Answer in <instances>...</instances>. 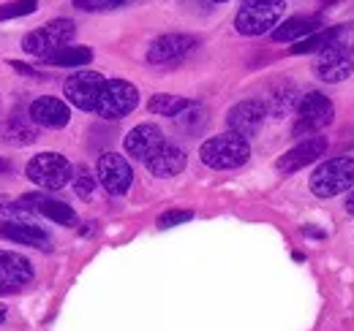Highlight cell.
Segmentation results:
<instances>
[{
    "label": "cell",
    "instance_id": "836d02e7",
    "mask_svg": "<svg viewBox=\"0 0 354 331\" xmlns=\"http://www.w3.org/2000/svg\"><path fill=\"white\" fill-rule=\"evenodd\" d=\"M126 3H129V0H109V6H112V8H118V6H126Z\"/></svg>",
    "mask_w": 354,
    "mask_h": 331
},
{
    "label": "cell",
    "instance_id": "603a6c76",
    "mask_svg": "<svg viewBox=\"0 0 354 331\" xmlns=\"http://www.w3.org/2000/svg\"><path fill=\"white\" fill-rule=\"evenodd\" d=\"M93 60V49L90 46H63L57 52H52L46 57V63L52 66H66V68H80V66H88Z\"/></svg>",
    "mask_w": 354,
    "mask_h": 331
},
{
    "label": "cell",
    "instance_id": "9c48e42d",
    "mask_svg": "<svg viewBox=\"0 0 354 331\" xmlns=\"http://www.w3.org/2000/svg\"><path fill=\"white\" fill-rule=\"evenodd\" d=\"M95 177L98 182L104 185V190L109 196H126L129 188H131V179H133V171L129 161L118 152H104L95 163Z\"/></svg>",
    "mask_w": 354,
    "mask_h": 331
},
{
    "label": "cell",
    "instance_id": "8fae6325",
    "mask_svg": "<svg viewBox=\"0 0 354 331\" xmlns=\"http://www.w3.org/2000/svg\"><path fill=\"white\" fill-rule=\"evenodd\" d=\"M265 117H267L265 101H254V98H251V101H240L237 106L229 109L226 125H229L232 133H237V136H243V139H251V136L259 133Z\"/></svg>",
    "mask_w": 354,
    "mask_h": 331
},
{
    "label": "cell",
    "instance_id": "1f68e13d",
    "mask_svg": "<svg viewBox=\"0 0 354 331\" xmlns=\"http://www.w3.org/2000/svg\"><path fill=\"white\" fill-rule=\"evenodd\" d=\"M346 212H349V214H354V190L349 193V199H346Z\"/></svg>",
    "mask_w": 354,
    "mask_h": 331
},
{
    "label": "cell",
    "instance_id": "8d00e7d4",
    "mask_svg": "<svg viewBox=\"0 0 354 331\" xmlns=\"http://www.w3.org/2000/svg\"><path fill=\"white\" fill-rule=\"evenodd\" d=\"M0 290H6V288H0Z\"/></svg>",
    "mask_w": 354,
    "mask_h": 331
},
{
    "label": "cell",
    "instance_id": "484cf974",
    "mask_svg": "<svg viewBox=\"0 0 354 331\" xmlns=\"http://www.w3.org/2000/svg\"><path fill=\"white\" fill-rule=\"evenodd\" d=\"M327 39H330V28H324V30L313 33V36H308V39L297 41L289 52H292V54H310V52H322V46L327 43Z\"/></svg>",
    "mask_w": 354,
    "mask_h": 331
},
{
    "label": "cell",
    "instance_id": "d6986e66",
    "mask_svg": "<svg viewBox=\"0 0 354 331\" xmlns=\"http://www.w3.org/2000/svg\"><path fill=\"white\" fill-rule=\"evenodd\" d=\"M319 28H322V19L319 17H292V19H286L283 25H278L272 30V41L297 43L303 41V39H308V36H313V33H319Z\"/></svg>",
    "mask_w": 354,
    "mask_h": 331
},
{
    "label": "cell",
    "instance_id": "30bf717a",
    "mask_svg": "<svg viewBox=\"0 0 354 331\" xmlns=\"http://www.w3.org/2000/svg\"><path fill=\"white\" fill-rule=\"evenodd\" d=\"M104 77L98 71H77L74 77H68L63 84V92L66 98L82 109V112H95V103H98V95L104 90Z\"/></svg>",
    "mask_w": 354,
    "mask_h": 331
},
{
    "label": "cell",
    "instance_id": "d4e9b609",
    "mask_svg": "<svg viewBox=\"0 0 354 331\" xmlns=\"http://www.w3.org/2000/svg\"><path fill=\"white\" fill-rule=\"evenodd\" d=\"M71 179H74V193L82 199V201H88L90 196H93V190H95V174L90 171L88 166H77L74 168V174H71Z\"/></svg>",
    "mask_w": 354,
    "mask_h": 331
},
{
    "label": "cell",
    "instance_id": "9a60e30c",
    "mask_svg": "<svg viewBox=\"0 0 354 331\" xmlns=\"http://www.w3.org/2000/svg\"><path fill=\"white\" fill-rule=\"evenodd\" d=\"M17 204L25 207L28 212H39L41 217L52 220V223H60V225H66V228L77 225V220H80L77 212L68 207L66 201H57V199L44 196V193H28V196H22Z\"/></svg>",
    "mask_w": 354,
    "mask_h": 331
},
{
    "label": "cell",
    "instance_id": "d6a6232c",
    "mask_svg": "<svg viewBox=\"0 0 354 331\" xmlns=\"http://www.w3.org/2000/svg\"><path fill=\"white\" fill-rule=\"evenodd\" d=\"M0 171H11V161L8 158H0Z\"/></svg>",
    "mask_w": 354,
    "mask_h": 331
},
{
    "label": "cell",
    "instance_id": "52a82bcc",
    "mask_svg": "<svg viewBox=\"0 0 354 331\" xmlns=\"http://www.w3.org/2000/svg\"><path fill=\"white\" fill-rule=\"evenodd\" d=\"M139 106V90L126 79H106L95 103V114L101 120H123Z\"/></svg>",
    "mask_w": 354,
    "mask_h": 331
},
{
    "label": "cell",
    "instance_id": "44dd1931",
    "mask_svg": "<svg viewBox=\"0 0 354 331\" xmlns=\"http://www.w3.org/2000/svg\"><path fill=\"white\" fill-rule=\"evenodd\" d=\"M300 103V92L292 82H278L270 92V101H267V114L272 117H286L292 109H297Z\"/></svg>",
    "mask_w": 354,
    "mask_h": 331
},
{
    "label": "cell",
    "instance_id": "2e32d148",
    "mask_svg": "<svg viewBox=\"0 0 354 331\" xmlns=\"http://www.w3.org/2000/svg\"><path fill=\"white\" fill-rule=\"evenodd\" d=\"M0 239L17 242V245H28V248L36 250L52 248L49 234L33 220H0Z\"/></svg>",
    "mask_w": 354,
    "mask_h": 331
},
{
    "label": "cell",
    "instance_id": "7a4b0ae2",
    "mask_svg": "<svg viewBox=\"0 0 354 331\" xmlns=\"http://www.w3.org/2000/svg\"><path fill=\"white\" fill-rule=\"evenodd\" d=\"M199 158H202V163L207 166V168L232 171V168H240L243 163H248L251 147H248V139H243V136L229 130V133L207 139L199 147Z\"/></svg>",
    "mask_w": 354,
    "mask_h": 331
},
{
    "label": "cell",
    "instance_id": "f546056e",
    "mask_svg": "<svg viewBox=\"0 0 354 331\" xmlns=\"http://www.w3.org/2000/svg\"><path fill=\"white\" fill-rule=\"evenodd\" d=\"M74 6L82 11H109L112 8L109 0H74Z\"/></svg>",
    "mask_w": 354,
    "mask_h": 331
},
{
    "label": "cell",
    "instance_id": "7402d4cb",
    "mask_svg": "<svg viewBox=\"0 0 354 331\" xmlns=\"http://www.w3.org/2000/svg\"><path fill=\"white\" fill-rule=\"evenodd\" d=\"M0 139L14 144V147H28L39 139V130L36 125H30V120H22V117H14L8 123L0 128Z\"/></svg>",
    "mask_w": 354,
    "mask_h": 331
},
{
    "label": "cell",
    "instance_id": "d590c367",
    "mask_svg": "<svg viewBox=\"0 0 354 331\" xmlns=\"http://www.w3.org/2000/svg\"><path fill=\"white\" fill-rule=\"evenodd\" d=\"M213 3H226V0H213Z\"/></svg>",
    "mask_w": 354,
    "mask_h": 331
},
{
    "label": "cell",
    "instance_id": "4316f807",
    "mask_svg": "<svg viewBox=\"0 0 354 331\" xmlns=\"http://www.w3.org/2000/svg\"><path fill=\"white\" fill-rule=\"evenodd\" d=\"M39 8V0H14L0 6V19H17V17H28Z\"/></svg>",
    "mask_w": 354,
    "mask_h": 331
},
{
    "label": "cell",
    "instance_id": "4fadbf2b",
    "mask_svg": "<svg viewBox=\"0 0 354 331\" xmlns=\"http://www.w3.org/2000/svg\"><path fill=\"white\" fill-rule=\"evenodd\" d=\"M327 152V139L324 136H308V139H303L300 144H295L289 152H283L281 158H278V171L281 174H295V171H300V168H306V166L316 163L322 155Z\"/></svg>",
    "mask_w": 354,
    "mask_h": 331
},
{
    "label": "cell",
    "instance_id": "83f0119b",
    "mask_svg": "<svg viewBox=\"0 0 354 331\" xmlns=\"http://www.w3.org/2000/svg\"><path fill=\"white\" fill-rule=\"evenodd\" d=\"M175 120H177V128H180V130H196L202 123H207L205 109H199V106H194V103H191L180 117H175Z\"/></svg>",
    "mask_w": 354,
    "mask_h": 331
},
{
    "label": "cell",
    "instance_id": "277c9868",
    "mask_svg": "<svg viewBox=\"0 0 354 331\" xmlns=\"http://www.w3.org/2000/svg\"><path fill=\"white\" fill-rule=\"evenodd\" d=\"M354 185V158H333L322 163L310 177V193L316 199H333Z\"/></svg>",
    "mask_w": 354,
    "mask_h": 331
},
{
    "label": "cell",
    "instance_id": "3957f363",
    "mask_svg": "<svg viewBox=\"0 0 354 331\" xmlns=\"http://www.w3.org/2000/svg\"><path fill=\"white\" fill-rule=\"evenodd\" d=\"M283 11H286L283 0H243L234 17V28L240 36H262L278 25Z\"/></svg>",
    "mask_w": 354,
    "mask_h": 331
},
{
    "label": "cell",
    "instance_id": "e0dca14e",
    "mask_svg": "<svg viewBox=\"0 0 354 331\" xmlns=\"http://www.w3.org/2000/svg\"><path fill=\"white\" fill-rule=\"evenodd\" d=\"M33 280V266L25 255L19 252H8V250H0V288L6 290H17L30 285Z\"/></svg>",
    "mask_w": 354,
    "mask_h": 331
},
{
    "label": "cell",
    "instance_id": "8992f818",
    "mask_svg": "<svg viewBox=\"0 0 354 331\" xmlns=\"http://www.w3.org/2000/svg\"><path fill=\"white\" fill-rule=\"evenodd\" d=\"M25 174H28V179L33 185H39L44 190H60V188H66L71 182L74 168L60 152H39V155H33L28 161Z\"/></svg>",
    "mask_w": 354,
    "mask_h": 331
},
{
    "label": "cell",
    "instance_id": "ac0fdd59",
    "mask_svg": "<svg viewBox=\"0 0 354 331\" xmlns=\"http://www.w3.org/2000/svg\"><path fill=\"white\" fill-rule=\"evenodd\" d=\"M30 120L36 125H41V128H52V130H57V128H66L68 120H71V112H68V106L60 101V98H52V95H41V98H36L33 103H30Z\"/></svg>",
    "mask_w": 354,
    "mask_h": 331
},
{
    "label": "cell",
    "instance_id": "ffe728a7",
    "mask_svg": "<svg viewBox=\"0 0 354 331\" xmlns=\"http://www.w3.org/2000/svg\"><path fill=\"white\" fill-rule=\"evenodd\" d=\"M185 152L180 150V147H175V144H164L158 152H156V158H150L147 161V168H150V174H156V177H175V174H180L183 168H185Z\"/></svg>",
    "mask_w": 354,
    "mask_h": 331
},
{
    "label": "cell",
    "instance_id": "e575fe53",
    "mask_svg": "<svg viewBox=\"0 0 354 331\" xmlns=\"http://www.w3.org/2000/svg\"><path fill=\"white\" fill-rule=\"evenodd\" d=\"M6 315H8V310H6V307H3V304H0V323H3V321H6Z\"/></svg>",
    "mask_w": 354,
    "mask_h": 331
},
{
    "label": "cell",
    "instance_id": "cb8c5ba5",
    "mask_svg": "<svg viewBox=\"0 0 354 331\" xmlns=\"http://www.w3.org/2000/svg\"><path fill=\"white\" fill-rule=\"evenodd\" d=\"M191 106L188 98H180V95H167V92H158L147 101V109L153 114H161V117H180L185 109Z\"/></svg>",
    "mask_w": 354,
    "mask_h": 331
},
{
    "label": "cell",
    "instance_id": "ba28073f",
    "mask_svg": "<svg viewBox=\"0 0 354 331\" xmlns=\"http://www.w3.org/2000/svg\"><path fill=\"white\" fill-rule=\"evenodd\" d=\"M335 106L327 95L322 92H306L297 103V120L292 125V136H316L322 128L333 123Z\"/></svg>",
    "mask_w": 354,
    "mask_h": 331
},
{
    "label": "cell",
    "instance_id": "5bb4252c",
    "mask_svg": "<svg viewBox=\"0 0 354 331\" xmlns=\"http://www.w3.org/2000/svg\"><path fill=\"white\" fill-rule=\"evenodd\" d=\"M194 46H196V39L194 36H185V33L158 36L156 41L150 43V49H147V63H153V66H169V63L183 60Z\"/></svg>",
    "mask_w": 354,
    "mask_h": 331
},
{
    "label": "cell",
    "instance_id": "f1b7e54d",
    "mask_svg": "<svg viewBox=\"0 0 354 331\" xmlns=\"http://www.w3.org/2000/svg\"><path fill=\"white\" fill-rule=\"evenodd\" d=\"M191 217H194L191 209H169V212H164L158 217V228H175L180 223H188Z\"/></svg>",
    "mask_w": 354,
    "mask_h": 331
},
{
    "label": "cell",
    "instance_id": "4dcf8cb0",
    "mask_svg": "<svg viewBox=\"0 0 354 331\" xmlns=\"http://www.w3.org/2000/svg\"><path fill=\"white\" fill-rule=\"evenodd\" d=\"M11 68H17V71H19V74H25V77H30V74H33V68H30V66H25V63H17V60L11 63Z\"/></svg>",
    "mask_w": 354,
    "mask_h": 331
},
{
    "label": "cell",
    "instance_id": "5b68a950",
    "mask_svg": "<svg viewBox=\"0 0 354 331\" xmlns=\"http://www.w3.org/2000/svg\"><path fill=\"white\" fill-rule=\"evenodd\" d=\"M77 36V25L71 19H52L41 28H36L33 33H28L22 39V49L33 57H49L52 52L68 46Z\"/></svg>",
    "mask_w": 354,
    "mask_h": 331
},
{
    "label": "cell",
    "instance_id": "6da1fadb",
    "mask_svg": "<svg viewBox=\"0 0 354 331\" xmlns=\"http://www.w3.org/2000/svg\"><path fill=\"white\" fill-rule=\"evenodd\" d=\"M313 71L322 82L338 84L349 79L354 71V22L330 28V39L316 52Z\"/></svg>",
    "mask_w": 354,
    "mask_h": 331
},
{
    "label": "cell",
    "instance_id": "7c38bea8",
    "mask_svg": "<svg viewBox=\"0 0 354 331\" xmlns=\"http://www.w3.org/2000/svg\"><path fill=\"white\" fill-rule=\"evenodd\" d=\"M164 144H167L164 130L153 123L136 125V128L129 130V136H126V152H129L131 158H136V161H142V163H147L150 158H156V152H158Z\"/></svg>",
    "mask_w": 354,
    "mask_h": 331
}]
</instances>
